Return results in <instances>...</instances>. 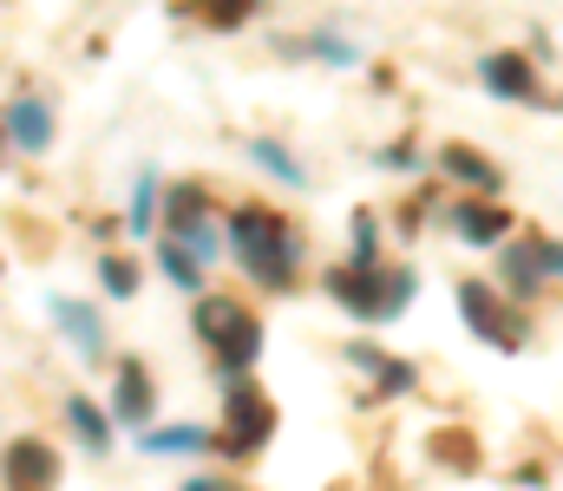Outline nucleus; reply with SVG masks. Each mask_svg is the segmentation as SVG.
<instances>
[{
    "instance_id": "1",
    "label": "nucleus",
    "mask_w": 563,
    "mask_h": 491,
    "mask_svg": "<svg viewBox=\"0 0 563 491\" xmlns=\"http://www.w3.org/2000/svg\"><path fill=\"white\" fill-rule=\"evenodd\" d=\"M230 243H236V256L256 269L263 289H288V256H295V243H288L282 216H269V210H236V216H230Z\"/></svg>"
},
{
    "instance_id": "2",
    "label": "nucleus",
    "mask_w": 563,
    "mask_h": 491,
    "mask_svg": "<svg viewBox=\"0 0 563 491\" xmlns=\"http://www.w3.org/2000/svg\"><path fill=\"white\" fill-rule=\"evenodd\" d=\"M328 289L361 315V322H380V315H394L413 289H400V295H387V269H374V263H354V269H341V276H328Z\"/></svg>"
},
{
    "instance_id": "3",
    "label": "nucleus",
    "mask_w": 563,
    "mask_h": 491,
    "mask_svg": "<svg viewBox=\"0 0 563 491\" xmlns=\"http://www.w3.org/2000/svg\"><path fill=\"white\" fill-rule=\"evenodd\" d=\"M223 400H230V446H236V453L263 446V439H269V426H276V406L256 393V380H250V373L223 380Z\"/></svg>"
},
{
    "instance_id": "4",
    "label": "nucleus",
    "mask_w": 563,
    "mask_h": 491,
    "mask_svg": "<svg viewBox=\"0 0 563 491\" xmlns=\"http://www.w3.org/2000/svg\"><path fill=\"white\" fill-rule=\"evenodd\" d=\"M459 309H465V322H472V334L478 341H498V347H518L525 341V327H518V315L485 289V282H465L459 289Z\"/></svg>"
},
{
    "instance_id": "5",
    "label": "nucleus",
    "mask_w": 563,
    "mask_h": 491,
    "mask_svg": "<svg viewBox=\"0 0 563 491\" xmlns=\"http://www.w3.org/2000/svg\"><path fill=\"white\" fill-rule=\"evenodd\" d=\"M59 479V453L46 439H13L7 446V491H53Z\"/></svg>"
},
{
    "instance_id": "6",
    "label": "nucleus",
    "mask_w": 563,
    "mask_h": 491,
    "mask_svg": "<svg viewBox=\"0 0 563 491\" xmlns=\"http://www.w3.org/2000/svg\"><path fill=\"white\" fill-rule=\"evenodd\" d=\"M151 406H157L151 373H144L139 360H125V367H119V387H112V413H119V426H144Z\"/></svg>"
},
{
    "instance_id": "7",
    "label": "nucleus",
    "mask_w": 563,
    "mask_h": 491,
    "mask_svg": "<svg viewBox=\"0 0 563 491\" xmlns=\"http://www.w3.org/2000/svg\"><path fill=\"white\" fill-rule=\"evenodd\" d=\"M478 79H485L492 92H505V99H538V72H531V59H518V53H492V59L478 66Z\"/></svg>"
},
{
    "instance_id": "8",
    "label": "nucleus",
    "mask_w": 563,
    "mask_h": 491,
    "mask_svg": "<svg viewBox=\"0 0 563 491\" xmlns=\"http://www.w3.org/2000/svg\"><path fill=\"white\" fill-rule=\"evenodd\" d=\"M7 138H13L20 152H46V145H53V112H46L40 99H20V105L7 112Z\"/></svg>"
},
{
    "instance_id": "9",
    "label": "nucleus",
    "mask_w": 563,
    "mask_h": 491,
    "mask_svg": "<svg viewBox=\"0 0 563 491\" xmlns=\"http://www.w3.org/2000/svg\"><path fill=\"white\" fill-rule=\"evenodd\" d=\"M53 315H59L66 341H73L79 354H99V347H106V327H99V315H92L86 302H66V295H59V302H53Z\"/></svg>"
},
{
    "instance_id": "10",
    "label": "nucleus",
    "mask_w": 563,
    "mask_h": 491,
    "mask_svg": "<svg viewBox=\"0 0 563 491\" xmlns=\"http://www.w3.org/2000/svg\"><path fill=\"white\" fill-rule=\"evenodd\" d=\"M250 322V309L243 302H230V295H210V302H197V334L210 341V347H223L230 341V327Z\"/></svg>"
},
{
    "instance_id": "11",
    "label": "nucleus",
    "mask_w": 563,
    "mask_h": 491,
    "mask_svg": "<svg viewBox=\"0 0 563 491\" xmlns=\"http://www.w3.org/2000/svg\"><path fill=\"white\" fill-rule=\"evenodd\" d=\"M452 230H459L465 243H498V236H505V210H492V203H459V210H452Z\"/></svg>"
},
{
    "instance_id": "12",
    "label": "nucleus",
    "mask_w": 563,
    "mask_h": 491,
    "mask_svg": "<svg viewBox=\"0 0 563 491\" xmlns=\"http://www.w3.org/2000/svg\"><path fill=\"white\" fill-rule=\"evenodd\" d=\"M439 164H445L452 177L478 183V190H498V164H492V158H478L472 145H445V152H439Z\"/></svg>"
},
{
    "instance_id": "13",
    "label": "nucleus",
    "mask_w": 563,
    "mask_h": 491,
    "mask_svg": "<svg viewBox=\"0 0 563 491\" xmlns=\"http://www.w3.org/2000/svg\"><path fill=\"white\" fill-rule=\"evenodd\" d=\"M157 263H164V276H170L177 289H203V263H197V256H190V249H184L177 236H170V243L157 249Z\"/></svg>"
},
{
    "instance_id": "14",
    "label": "nucleus",
    "mask_w": 563,
    "mask_h": 491,
    "mask_svg": "<svg viewBox=\"0 0 563 491\" xmlns=\"http://www.w3.org/2000/svg\"><path fill=\"white\" fill-rule=\"evenodd\" d=\"M66 420H73V433H79V446H86V453H106V446H112V433H106V420H99V406H92V400H73V406H66Z\"/></svg>"
},
{
    "instance_id": "15",
    "label": "nucleus",
    "mask_w": 563,
    "mask_h": 491,
    "mask_svg": "<svg viewBox=\"0 0 563 491\" xmlns=\"http://www.w3.org/2000/svg\"><path fill=\"white\" fill-rule=\"evenodd\" d=\"M505 289H511V295H531V289H538V256H531V249H511V256H505Z\"/></svg>"
},
{
    "instance_id": "16",
    "label": "nucleus",
    "mask_w": 563,
    "mask_h": 491,
    "mask_svg": "<svg viewBox=\"0 0 563 491\" xmlns=\"http://www.w3.org/2000/svg\"><path fill=\"white\" fill-rule=\"evenodd\" d=\"M99 282H106L112 295H132V289H139V263H132V256H106V263H99Z\"/></svg>"
},
{
    "instance_id": "17",
    "label": "nucleus",
    "mask_w": 563,
    "mask_h": 491,
    "mask_svg": "<svg viewBox=\"0 0 563 491\" xmlns=\"http://www.w3.org/2000/svg\"><path fill=\"white\" fill-rule=\"evenodd\" d=\"M203 439H210V433H197V426H177V433H151L144 446H151V453H197Z\"/></svg>"
},
{
    "instance_id": "18",
    "label": "nucleus",
    "mask_w": 563,
    "mask_h": 491,
    "mask_svg": "<svg viewBox=\"0 0 563 491\" xmlns=\"http://www.w3.org/2000/svg\"><path fill=\"white\" fill-rule=\"evenodd\" d=\"M256 158H263V170H276L282 183H301V164L288 158L282 145H269V138H263V145H256Z\"/></svg>"
},
{
    "instance_id": "19",
    "label": "nucleus",
    "mask_w": 563,
    "mask_h": 491,
    "mask_svg": "<svg viewBox=\"0 0 563 491\" xmlns=\"http://www.w3.org/2000/svg\"><path fill=\"white\" fill-rule=\"evenodd\" d=\"M538 256V276H563V243H531Z\"/></svg>"
},
{
    "instance_id": "20",
    "label": "nucleus",
    "mask_w": 563,
    "mask_h": 491,
    "mask_svg": "<svg viewBox=\"0 0 563 491\" xmlns=\"http://www.w3.org/2000/svg\"><path fill=\"white\" fill-rule=\"evenodd\" d=\"M132 230H151V177L139 183V203H132Z\"/></svg>"
},
{
    "instance_id": "21",
    "label": "nucleus",
    "mask_w": 563,
    "mask_h": 491,
    "mask_svg": "<svg viewBox=\"0 0 563 491\" xmlns=\"http://www.w3.org/2000/svg\"><path fill=\"white\" fill-rule=\"evenodd\" d=\"M184 491H230V479H190Z\"/></svg>"
}]
</instances>
